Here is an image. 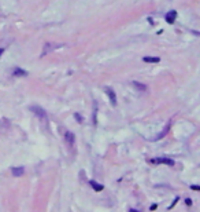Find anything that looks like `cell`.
Segmentation results:
<instances>
[{
    "instance_id": "cell-1",
    "label": "cell",
    "mask_w": 200,
    "mask_h": 212,
    "mask_svg": "<svg viewBox=\"0 0 200 212\" xmlns=\"http://www.w3.org/2000/svg\"><path fill=\"white\" fill-rule=\"evenodd\" d=\"M30 110H32L38 118H41V120H45V118H47L45 110H44L42 107H40V106H30Z\"/></svg>"
},
{
    "instance_id": "cell-14",
    "label": "cell",
    "mask_w": 200,
    "mask_h": 212,
    "mask_svg": "<svg viewBox=\"0 0 200 212\" xmlns=\"http://www.w3.org/2000/svg\"><path fill=\"white\" fill-rule=\"evenodd\" d=\"M75 117H77V121H82V118L79 117V114H77V113H75Z\"/></svg>"
},
{
    "instance_id": "cell-2",
    "label": "cell",
    "mask_w": 200,
    "mask_h": 212,
    "mask_svg": "<svg viewBox=\"0 0 200 212\" xmlns=\"http://www.w3.org/2000/svg\"><path fill=\"white\" fill-rule=\"evenodd\" d=\"M155 164H166V165H174V161L171 159H167V157H158V159L151 160Z\"/></svg>"
},
{
    "instance_id": "cell-16",
    "label": "cell",
    "mask_w": 200,
    "mask_h": 212,
    "mask_svg": "<svg viewBox=\"0 0 200 212\" xmlns=\"http://www.w3.org/2000/svg\"><path fill=\"white\" fill-rule=\"evenodd\" d=\"M4 53V48H0V57H1V54Z\"/></svg>"
},
{
    "instance_id": "cell-11",
    "label": "cell",
    "mask_w": 200,
    "mask_h": 212,
    "mask_svg": "<svg viewBox=\"0 0 200 212\" xmlns=\"http://www.w3.org/2000/svg\"><path fill=\"white\" fill-rule=\"evenodd\" d=\"M168 130H170V124H167V125L164 127V130H163V131H162L160 134H159V135L156 136V138H155V141H156V139H162V138H163L164 135H166V134L168 132Z\"/></svg>"
},
{
    "instance_id": "cell-5",
    "label": "cell",
    "mask_w": 200,
    "mask_h": 212,
    "mask_svg": "<svg viewBox=\"0 0 200 212\" xmlns=\"http://www.w3.org/2000/svg\"><path fill=\"white\" fill-rule=\"evenodd\" d=\"M175 18H177V11L173 10V11H168L166 14V22H168V24H174Z\"/></svg>"
},
{
    "instance_id": "cell-3",
    "label": "cell",
    "mask_w": 200,
    "mask_h": 212,
    "mask_svg": "<svg viewBox=\"0 0 200 212\" xmlns=\"http://www.w3.org/2000/svg\"><path fill=\"white\" fill-rule=\"evenodd\" d=\"M104 91L107 92V95H108V98H110V102L112 106L116 105V96H115V92H114V90L112 88H110V87H104Z\"/></svg>"
},
{
    "instance_id": "cell-9",
    "label": "cell",
    "mask_w": 200,
    "mask_h": 212,
    "mask_svg": "<svg viewBox=\"0 0 200 212\" xmlns=\"http://www.w3.org/2000/svg\"><path fill=\"white\" fill-rule=\"evenodd\" d=\"M142 61L144 62H149V64H158V62H160V59L156 58V57H144Z\"/></svg>"
},
{
    "instance_id": "cell-6",
    "label": "cell",
    "mask_w": 200,
    "mask_h": 212,
    "mask_svg": "<svg viewBox=\"0 0 200 212\" xmlns=\"http://www.w3.org/2000/svg\"><path fill=\"white\" fill-rule=\"evenodd\" d=\"M64 139H66V142L70 145V146H73L74 145V134L73 132H70V131H67V132L64 134Z\"/></svg>"
},
{
    "instance_id": "cell-13",
    "label": "cell",
    "mask_w": 200,
    "mask_h": 212,
    "mask_svg": "<svg viewBox=\"0 0 200 212\" xmlns=\"http://www.w3.org/2000/svg\"><path fill=\"white\" fill-rule=\"evenodd\" d=\"M190 189H192V190H200V186H197V185H192V186H190Z\"/></svg>"
},
{
    "instance_id": "cell-4",
    "label": "cell",
    "mask_w": 200,
    "mask_h": 212,
    "mask_svg": "<svg viewBox=\"0 0 200 212\" xmlns=\"http://www.w3.org/2000/svg\"><path fill=\"white\" fill-rule=\"evenodd\" d=\"M62 47L60 44H52V43H47L45 46H44V51H42V55H45L47 53H49V51H52V50H55V48H59Z\"/></svg>"
},
{
    "instance_id": "cell-10",
    "label": "cell",
    "mask_w": 200,
    "mask_h": 212,
    "mask_svg": "<svg viewBox=\"0 0 200 212\" xmlns=\"http://www.w3.org/2000/svg\"><path fill=\"white\" fill-rule=\"evenodd\" d=\"M89 183H90V186L95 189V191H101L103 189H104V186H103V185H99V183H97V182H95V180H90Z\"/></svg>"
},
{
    "instance_id": "cell-15",
    "label": "cell",
    "mask_w": 200,
    "mask_h": 212,
    "mask_svg": "<svg viewBox=\"0 0 200 212\" xmlns=\"http://www.w3.org/2000/svg\"><path fill=\"white\" fill-rule=\"evenodd\" d=\"M185 202H186V205H190V204H192V201H190L189 198H188V200H186V201H185Z\"/></svg>"
},
{
    "instance_id": "cell-17",
    "label": "cell",
    "mask_w": 200,
    "mask_h": 212,
    "mask_svg": "<svg viewBox=\"0 0 200 212\" xmlns=\"http://www.w3.org/2000/svg\"><path fill=\"white\" fill-rule=\"evenodd\" d=\"M129 212H138V211H136V209H130Z\"/></svg>"
},
{
    "instance_id": "cell-12",
    "label": "cell",
    "mask_w": 200,
    "mask_h": 212,
    "mask_svg": "<svg viewBox=\"0 0 200 212\" xmlns=\"http://www.w3.org/2000/svg\"><path fill=\"white\" fill-rule=\"evenodd\" d=\"M14 76H27V72L23 69H18V68H16V69L14 70Z\"/></svg>"
},
{
    "instance_id": "cell-8",
    "label": "cell",
    "mask_w": 200,
    "mask_h": 212,
    "mask_svg": "<svg viewBox=\"0 0 200 212\" xmlns=\"http://www.w3.org/2000/svg\"><path fill=\"white\" fill-rule=\"evenodd\" d=\"M133 87H134L136 90H138L140 92H145V91H147V85H144L142 83H138V81H134V83H133Z\"/></svg>"
},
{
    "instance_id": "cell-7",
    "label": "cell",
    "mask_w": 200,
    "mask_h": 212,
    "mask_svg": "<svg viewBox=\"0 0 200 212\" xmlns=\"http://www.w3.org/2000/svg\"><path fill=\"white\" fill-rule=\"evenodd\" d=\"M11 172H12L14 176H21V175H23L25 168H23V167H14V168L11 170Z\"/></svg>"
}]
</instances>
